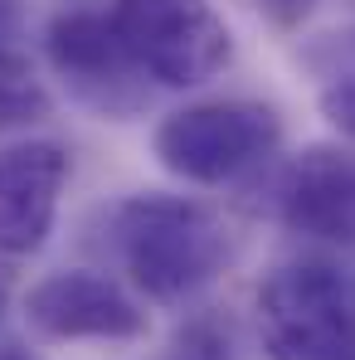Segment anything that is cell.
Wrapping results in <instances>:
<instances>
[{
  "instance_id": "1",
  "label": "cell",
  "mask_w": 355,
  "mask_h": 360,
  "mask_svg": "<svg viewBox=\"0 0 355 360\" xmlns=\"http://www.w3.org/2000/svg\"><path fill=\"white\" fill-rule=\"evenodd\" d=\"M112 243L127 278L161 307H180L205 292L234 253L224 214L190 195L122 200L112 210Z\"/></svg>"
},
{
  "instance_id": "2",
  "label": "cell",
  "mask_w": 355,
  "mask_h": 360,
  "mask_svg": "<svg viewBox=\"0 0 355 360\" xmlns=\"http://www.w3.org/2000/svg\"><path fill=\"white\" fill-rule=\"evenodd\" d=\"M268 360H355V278L331 258H288L258 283Z\"/></svg>"
},
{
  "instance_id": "3",
  "label": "cell",
  "mask_w": 355,
  "mask_h": 360,
  "mask_svg": "<svg viewBox=\"0 0 355 360\" xmlns=\"http://www.w3.org/2000/svg\"><path fill=\"white\" fill-rule=\"evenodd\" d=\"M283 141V117L253 98H209L156 122L151 151L171 176L190 185H224L268 161Z\"/></svg>"
},
{
  "instance_id": "4",
  "label": "cell",
  "mask_w": 355,
  "mask_h": 360,
  "mask_svg": "<svg viewBox=\"0 0 355 360\" xmlns=\"http://www.w3.org/2000/svg\"><path fill=\"white\" fill-rule=\"evenodd\" d=\"M112 25L161 88H200L234 59V34L209 0H112Z\"/></svg>"
},
{
  "instance_id": "5",
  "label": "cell",
  "mask_w": 355,
  "mask_h": 360,
  "mask_svg": "<svg viewBox=\"0 0 355 360\" xmlns=\"http://www.w3.org/2000/svg\"><path fill=\"white\" fill-rule=\"evenodd\" d=\"M25 321L49 341H136L146 336V307L117 278L93 268H63L25 292Z\"/></svg>"
},
{
  "instance_id": "6",
  "label": "cell",
  "mask_w": 355,
  "mask_h": 360,
  "mask_svg": "<svg viewBox=\"0 0 355 360\" xmlns=\"http://www.w3.org/2000/svg\"><path fill=\"white\" fill-rule=\"evenodd\" d=\"M44 44H49V59L63 73V83L88 108H98L108 117L136 112L146 73L131 63L112 15H103V10H63V15H54Z\"/></svg>"
},
{
  "instance_id": "7",
  "label": "cell",
  "mask_w": 355,
  "mask_h": 360,
  "mask_svg": "<svg viewBox=\"0 0 355 360\" xmlns=\"http://www.w3.org/2000/svg\"><path fill=\"white\" fill-rule=\"evenodd\" d=\"M68 180V151L59 141H10L0 146V253L30 258L39 253Z\"/></svg>"
},
{
  "instance_id": "8",
  "label": "cell",
  "mask_w": 355,
  "mask_h": 360,
  "mask_svg": "<svg viewBox=\"0 0 355 360\" xmlns=\"http://www.w3.org/2000/svg\"><path fill=\"white\" fill-rule=\"evenodd\" d=\"M273 210L302 239L355 243V156L341 146H306L288 161Z\"/></svg>"
},
{
  "instance_id": "9",
  "label": "cell",
  "mask_w": 355,
  "mask_h": 360,
  "mask_svg": "<svg viewBox=\"0 0 355 360\" xmlns=\"http://www.w3.org/2000/svg\"><path fill=\"white\" fill-rule=\"evenodd\" d=\"M49 108H54V98H49L44 78L34 73V63L25 59L20 49H5L0 44V131L44 122Z\"/></svg>"
},
{
  "instance_id": "10",
  "label": "cell",
  "mask_w": 355,
  "mask_h": 360,
  "mask_svg": "<svg viewBox=\"0 0 355 360\" xmlns=\"http://www.w3.org/2000/svg\"><path fill=\"white\" fill-rule=\"evenodd\" d=\"M156 360H234V336L219 321H190L171 341V351Z\"/></svg>"
},
{
  "instance_id": "11",
  "label": "cell",
  "mask_w": 355,
  "mask_h": 360,
  "mask_svg": "<svg viewBox=\"0 0 355 360\" xmlns=\"http://www.w3.org/2000/svg\"><path fill=\"white\" fill-rule=\"evenodd\" d=\"M326 112H331V122H336V127L355 131V78L336 83V88L326 93Z\"/></svg>"
},
{
  "instance_id": "12",
  "label": "cell",
  "mask_w": 355,
  "mask_h": 360,
  "mask_svg": "<svg viewBox=\"0 0 355 360\" xmlns=\"http://www.w3.org/2000/svg\"><path fill=\"white\" fill-rule=\"evenodd\" d=\"M263 10H268V20L273 25H297V20H306V10H311V0H258Z\"/></svg>"
},
{
  "instance_id": "13",
  "label": "cell",
  "mask_w": 355,
  "mask_h": 360,
  "mask_svg": "<svg viewBox=\"0 0 355 360\" xmlns=\"http://www.w3.org/2000/svg\"><path fill=\"white\" fill-rule=\"evenodd\" d=\"M0 360H39V356H34V351H30L25 341H15V336H10V331L0 326Z\"/></svg>"
},
{
  "instance_id": "14",
  "label": "cell",
  "mask_w": 355,
  "mask_h": 360,
  "mask_svg": "<svg viewBox=\"0 0 355 360\" xmlns=\"http://www.w3.org/2000/svg\"><path fill=\"white\" fill-rule=\"evenodd\" d=\"M20 25V0H0V39Z\"/></svg>"
}]
</instances>
